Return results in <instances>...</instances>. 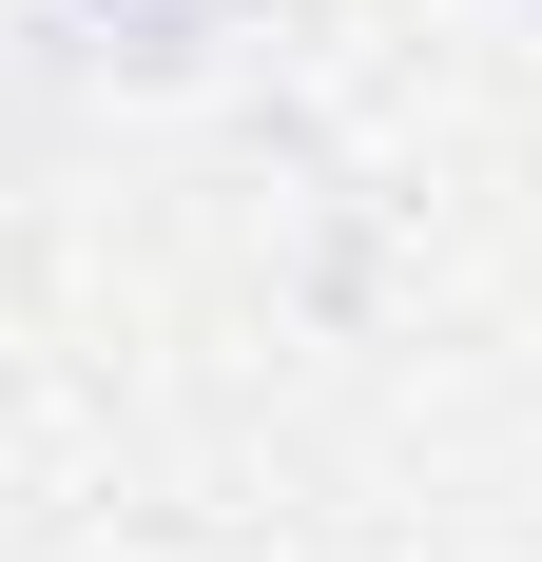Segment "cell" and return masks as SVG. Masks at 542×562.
<instances>
[{
  "label": "cell",
  "mask_w": 542,
  "mask_h": 562,
  "mask_svg": "<svg viewBox=\"0 0 542 562\" xmlns=\"http://www.w3.org/2000/svg\"><path fill=\"white\" fill-rule=\"evenodd\" d=\"M20 40H39L58 78H194V58L233 40V0H20Z\"/></svg>",
  "instance_id": "cell-1"
}]
</instances>
